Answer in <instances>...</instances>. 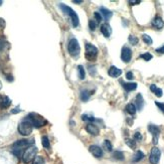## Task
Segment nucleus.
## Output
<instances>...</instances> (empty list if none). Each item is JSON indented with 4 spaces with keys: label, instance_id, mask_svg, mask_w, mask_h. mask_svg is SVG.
<instances>
[{
    "label": "nucleus",
    "instance_id": "nucleus-1",
    "mask_svg": "<svg viewBox=\"0 0 164 164\" xmlns=\"http://www.w3.org/2000/svg\"><path fill=\"white\" fill-rule=\"evenodd\" d=\"M34 143L33 139H22V140H17L12 146V152L13 154L16 155L17 157H22L23 153L25 152V150L32 146Z\"/></svg>",
    "mask_w": 164,
    "mask_h": 164
},
{
    "label": "nucleus",
    "instance_id": "nucleus-2",
    "mask_svg": "<svg viewBox=\"0 0 164 164\" xmlns=\"http://www.w3.org/2000/svg\"><path fill=\"white\" fill-rule=\"evenodd\" d=\"M25 120L29 121L31 124H32L33 127H36V128H40L44 126L45 124H47V121H45V119L40 116V115H38L36 113H30L26 116Z\"/></svg>",
    "mask_w": 164,
    "mask_h": 164
},
{
    "label": "nucleus",
    "instance_id": "nucleus-3",
    "mask_svg": "<svg viewBox=\"0 0 164 164\" xmlns=\"http://www.w3.org/2000/svg\"><path fill=\"white\" fill-rule=\"evenodd\" d=\"M60 8L65 13V14H68L69 17H71L73 26L76 27V26L79 25V23H80V21H79V16H78V14H76V13L75 12V10H73L71 7H69V6L62 4V3H61V4H60Z\"/></svg>",
    "mask_w": 164,
    "mask_h": 164
},
{
    "label": "nucleus",
    "instance_id": "nucleus-4",
    "mask_svg": "<svg viewBox=\"0 0 164 164\" xmlns=\"http://www.w3.org/2000/svg\"><path fill=\"white\" fill-rule=\"evenodd\" d=\"M68 50L69 54L72 55V57H78L80 54V51H81V47H80L79 41L76 38H71L69 41L68 44Z\"/></svg>",
    "mask_w": 164,
    "mask_h": 164
},
{
    "label": "nucleus",
    "instance_id": "nucleus-5",
    "mask_svg": "<svg viewBox=\"0 0 164 164\" xmlns=\"http://www.w3.org/2000/svg\"><path fill=\"white\" fill-rule=\"evenodd\" d=\"M36 153H37V148L35 147V146H30V147H28L26 150H25V152L23 153V155H22V161L24 163H29L30 161H32V160L35 158V155H36Z\"/></svg>",
    "mask_w": 164,
    "mask_h": 164
},
{
    "label": "nucleus",
    "instance_id": "nucleus-6",
    "mask_svg": "<svg viewBox=\"0 0 164 164\" xmlns=\"http://www.w3.org/2000/svg\"><path fill=\"white\" fill-rule=\"evenodd\" d=\"M33 126L32 124L30 123L29 121H27L24 119L22 122H20L18 125V132L19 134H21L23 136H28L31 132H32Z\"/></svg>",
    "mask_w": 164,
    "mask_h": 164
},
{
    "label": "nucleus",
    "instance_id": "nucleus-7",
    "mask_svg": "<svg viewBox=\"0 0 164 164\" xmlns=\"http://www.w3.org/2000/svg\"><path fill=\"white\" fill-rule=\"evenodd\" d=\"M85 48H86V58H88L89 61L93 62L94 60H96L97 55H98V48L92 43H87L85 44Z\"/></svg>",
    "mask_w": 164,
    "mask_h": 164
},
{
    "label": "nucleus",
    "instance_id": "nucleus-8",
    "mask_svg": "<svg viewBox=\"0 0 164 164\" xmlns=\"http://www.w3.org/2000/svg\"><path fill=\"white\" fill-rule=\"evenodd\" d=\"M160 156H161V151L160 149L157 147H153L151 152H150V156H149V161L151 164H158L159 160H160Z\"/></svg>",
    "mask_w": 164,
    "mask_h": 164
},
{
    "label": "nucleus",
    "instance_id": "nucleus-9",
    "mask_svg": "<svg viewBox=\"0 0 164 164\" xmlns=\"http://www.w3.org/2000/svg\"><path fill=\"white\" fill-rule=\"evenodd\" d=\"M148 130H149V132L153 136V144L156 145L157 143H158V138H159V135H160V129H159V127L156 126V125L150 124L149 126H148Z\"/></svg>",
    "mask_w": 164,
    "mask_h": 164
},
{
    "label": "nucleus",
    "instance_id": "nucleus-10",
    "mask_svg": "<svg viewBox=\"0 0 164 164\" xmlns=\"http://www.w3.org/2000/svg\"><path fill=\"white\" fill-rule=\"evenodd\" d=\"M121 58L124 62H129L132 58V50L127 47H124L121 51Z\"/></svg>",
    "mask_w": 164,
    "mask_h": 164
},
{
    "label": "nucleus",
    "instance_id": "nucleus-11",
    "mask_svg": "<svg viewBox=\"0 0 164 164\" xmlns=\"http://www.w3.org/2000/svg\"><path fill=\"white\" fill-rule=\"evenodd\" d=\"M101 32L105 37H110L111 34H112V28H111L109 23H103L101 25Z\"/></svg>",
    "mask_w": 164,
    "mask_h": 164
},
{
    "label": "nucleus",
    "instance_id": "nucleus-12",
    "mask_svg": "<svg viewBox=\"0 0 164 164\" xmlns=\"http://www.w3.org/2000/svg\"><path fill=\"white\" fill-rule=\"evenodd\" d=\"M90 152L92 153V154L97 157V158H101V157L103 156V150L101 147L97 145H92L90 146Z\"/></svg>",
    "mask_w": 164,
    "mask_h": 164
},
{
    "label": "nucleus",
    "instance_id": "nucleus-13",
    "mask_svg": "<svg viewBox=\"0 0 164 164\" xmlns=\"http://www.w3.org/2000/svg\"><path fill=\"white\" fill-rule=\"evenodd\" d=\"M86 130L88 131V133H90L91 135H94V136L99 135V133H100V129L97 127V125L93 124V123H89L87 125Z\"/></svg>",
    "mask_w": 164,
    "mask_h": 164
},
{
    "label": "nucleus",
    "instance_id": "nucleus-14",
    "mask_svg": "<svg viewBox=\"0 0 164 164\" xmlns=\"http://www.w3.org/2000/svg\"><path fill=\"white\" fill-rule=\"evenodd\" d=\"M108 75L112 76V78H118V76H120L122 75V69H118L115 65H112V67H110L109 69H108Z\"/></svg>",
    "mask_w": 164,
    "mask_h": 164
},
{
    "label": "nucleus",
    "instance_id": "nucleus-15",
    "mask_svg": "<svg viewBox=\"0 0 164 164\" xmlns=\"http://www.w3.org/2000/svg\"><path fill=\"white\" fill-rule=\"evenodd\" d=\"M152 26L155 27L156 29H161L164 26V21L160 16H156L154 19L152 20Z\"/></svg>",
    "mask_w": 164,
    "mask_h": 164
},
{
    "label": "nucleus",
    "instance_id": "nucleus-16",
    "mask_svg": "<svg viewBox=\"0 0 164 164\" xmlns=\"http://www.w3.org/2000/svg\"><path fill=\"white\" fill-rule=\"evenodd\" d=\"M100 11H101V15L104 17L105 20H109L113 15V12L110 11L109 9L105 8V7H100Z\"/></svg>",
    "mask_w": 164,
    "mask_h": 164
},
{
    "label": "nucleus",
    "instance_id": "nucleus-17",
    "mask_svg": "<svg viewBox=\"0 0 164 164\" xmlns=\"http://www.w3.org/2000/svg\"><path fill=\"white\" fill-rule=\"evenodd\" d=\"M150 90H151V92L152 93H154L155 94V96L156 97H158V98H161L163 96V91L160 89V88H157L156 85H154V84H152L151 86H150Z\"/></svg>",
    "mask_w": 164,
    "mask_h": 164
},
{
    "label": "nucleus",
    "instance_id": "nucleus-18",
    "mask_svg": "<svg viewBox=\"0 0 164 164\" xmlns=\"http://www.w3.org/2000/svg\"><path fill=\"white\" fill-rule=\"evenodd\" d=\"M124 89L128 91V92H131V91H134L137 89V84L136 83H123Z\"/></svg>",
    "mask_w": 164,
    "mask_h": 164
},
{
    "label": "nucleus",
    "instance_id": "nucleus-19",
    "mask_svg": "<svg viewBox=\"0 0 164 164\" xmlns=\"http://www.w3.org/2000/svg\"><path fill=\"white\" fill-rule=\"evenodd\" d=\"M136 105H137V109L138 110H142L143 105H144V101H143V97L141 94H138L137 97H136Z\"/></svg>",
    "mask_w": 164,
    "mask_h": 164
},
{
    "label": "nucleus",
    "instance_id": "nucleus-20",
    "mask_svg": "<svg viewBox=\"0 0 164 164\" xmlns=\"http://www.w3.org/2000/svg\"><path fill=\"white\" fill-rule=\"evenodd\" d=\"M93 92H89L88 90H83L81 93V99L83 102H87L90 99V96L92 95Z\"/></svg>",
    "mask_w": 164,
    "mask_h": 164
},
{
    "label": "nucleus",
    "instance_id": "nucleus-21",
    "mask_svg": "<svg viewBox=\"0 0 164 164\" xmlns=\"http://www.w3.org/2000/svg\"><path fill=\"white\" fill-rule=\"evenodd\" d=\"M126 111L130 115H135L136 111H137V108H136L134 104H128L126 106Z\"/></svg>",
    "mask_w": 164,
    "mask_h": 164
},
{
    "label": "nucleus",
    "instance_id": "nucleus-22",
    "mask_svg": "<svg viewBox=\"0 0 164 164\" xmlns=\"http://www.w3.org/2000/svg\"><path fill=\"white\" fill-rule=\"evenodd\" d=\"M143 158H144V153L139 150V151L136 152V154L134 155L133 162H139V161H140V160H142Z\"/></svg>",
    "mask_w": 164,
    "mask_h": 164
},
{
    "label": "nucleus",
    "instance_id": "nucleus-23",
    "mask_svg": "<svg viewBox=\"0 0 164 164\" xmlns=\"http://www.w3.org/2000/svg\"><path fill=\"white\" fill-rule=\"evenodd\" d=\"M103 147L104 149H106V151L108 152H111L113 150V145H112V143L110 142V140H105L103 143Z\"/></svg>",
    "mask_w": 164,
    "mask_h": 164
},
{
    "label": "nucleus",
    "instance_id": "nucleus-24",
    "mask_svg": "<svg viewBox=\"0 0 164 164\" xmlns=\"http://www.w3.org/2000/svg\"><path fill=\"white\" fill-rule=\"evenodd\" d=\"M10 104H11V100H10L8 97H4V100H3L2 104L0 105V107H1L2 109H5V108H8L10 106Z\"/></svg>",
    "mask_w": 164,
    "mask_h": 164
},
{
    "label": "nucleus",
    "instance_id": "nucleus-25",
    "mask_svg": "<svg viewBox=\"0 0 164 164\" xmlns=\"http://www.w3.org/2000/svg\"><path fill=\"white\" fill-rule=\"evenodd\" d=\"M78 73H79V78L81 79V80H84L85 79V76H86V72H85V69H84V67L83 65H80L79 67H78Z\"/></svg>",
    "mask_w": 164,
    "mask_h": 164
},
{
    "label": "nucleus",
    "instance_id": "nucleus-26",
    "mask_svg": "<svg viewBox=\"0 0 164 164\" xmlns=\"http://www.w3.org/2000/svg\"><path fill=\"white\" fill-rule=\"evenodd\" d=\"M82 119H83V121H87V122H89V123H92V122L95 121V117L90 116L88 114H84V115H82Z\"/></svg>",
    "mask_w": 164,
    "mask_h": 164
},
{
    "label": "nucleus",
    "instance_id": "nucleus-27",
    "mask_svg": "<svg viewBox=\"0 0 164 164\" xmlns=\"http://www.w3.org/2000/svg\"><path fill=\"white\" fill-rule=\"evenodd\" d=\"M142 39H143V41H144L146 44H148V45L152 44V43H153L152 38L150 37L148 34H142Z\"/></svg>",
    "mask_w": 164,
    "mask_h": 164
},
{
    "label": "nucleus",
    "instance_id": "nucleus-28",
    "mask_svg": "<svg viewBox=\"0 0 164 164\" xmlns=\"http://www.w3.org/2000/svg\"><path fill=\"white\" fill-rule=\"evenodd\" d=\"M113 157L117 160H123L124 159V154H123V152H121V151H115L114 154H113Z\"/></svg>",
    "mask_w": 164,
    "mask_h": 164
},
{
    "label": "nucleus",
    "instance_id": "nucleus-29",
    "mask_svg": "<svg viewBox=\"0 0 164 164\" xmlns=\"http://www.w3.org/2000/svg\"><path fill=\"white\" fill-rule=\"evenodd\" d=\"M41 140H43V146L44 148L48 149V148L50 147V140H48V138L47 137V136H43V139H41Z\"/></svg>",
    "mask_w": 164,
    "mask_h": 164
},
{
    "label": "nucleus",
    "instance_id": "nucleus-30",
    "mask_svg": "<svg viewBox=\"0 0 164 164\" xmlns=\"http://www.w3.org/2000/svg\"><path fill=\"white\" fill-rule=\"evenodd\" d=\"M140 58H143L144 61H146V62H149L150 60H152V54H150V52H145V54H141L140 55Z\"/></svg>",
    "mask_w": 164,
    "mask_h": 164
},
{
    "label": "nucleus",
    "instance_id": "nucleus-31",
    "mask_svg": "<svg viewBox=\"0 0 164 164\" xmlns=\"http://www.w3.org/2000/svg\"><path fill=\"white\" fill-rule=\"evenodd\" d=\"M125 142H126V144L132 149H134L136 147V141L134 140V139H126V141Z\"/></svg>",
    "mask_w": 164,
    "mask_h": 164
},
{
    "label": "nucleus",
    "instance_id": "nucleus-32",
    "mask_svg": "<svg viewBox=\"0 0 164 164\" xmlns=\"http://www.w3.org/2000/svg\"><path fill=\"white\" fill-rule=\"evenodd\" d=\"M32 164H45L44 160L41 156H36L35 158L32 160Z\"/></svg>",
    "mask_w": 164,
    "mask_h": 164
},
{
    "label": "nucleus",
    "instance_id": "nucleus-33",
    "mask_svg": "<svg viewBox=\"0 0 164 164\" xmlns=\"http://www.w3.org/2000/svg\"><path fill=\"white\" fill-rule=\"evenodd\" d=\"M138 38L136 37V36H133V35H130L129 36V43H130L131 44H133V45H136L138 43Z\"/></svg>",
    "mask_w": 164,
    "mask_h": 164
},
{
    "label": "nucleus",
    "instance_id": "nucleus-34",
    "mask_svg": "<svg viewBox=\"0 0 164 164\" xmlns=\"http://www.w3.org/2000/svg\"><path fill=\"white\" fill-rule=\"evenodd\" d=\"M96 26H97V23L94 21L93 19H90V21H89V27H90V29H91V30H95V29H96Z\"/></svg>",
    "mask_w": 164,
    "mask_h": 164
},
{
    "label": "nucleus",
    "instance_id": "nucleus-35",
    "mask_svg": "<svg viewBox=\"0 0 164 164\" xmlns=\"http://www.w3.org/2000/svg\"><path fill=\"white\" fill-rule=\"evenodd\" d=\"M94 17H95L97 22H101V20H102V15H101L100 12H95V13H94Z\"/></svg>",
    "mask_w": 164,
    "mask_h": 164
},
{
    "label": "nucleus",
    "instance_id": "nucleus-36",
    "mask_svg": "<svg viewBox=\"0 0 164 164\" xmlns=\"http://www.w3.org/2000/svg\"><path fill=\"white\" fill-rule=\"evenodd\" d=\"M142 139V135L139 133V132H136L135 135H134V140L135 141H140Z\"/></svg>",
    "mask_w": 164,
    "mask_h": 164
},
{
    "label": "nucleus",
    "instance_id": "nucleus-37",
    "mask_svg": "<svg viewBox=\"0 0 164 164\" xmlns=\"http://www.w3.org/2000/svg\"><path fill=\"white\" fill-rule=\"evenodd\" d=\"M155 105L157 107L159 108L160 111H162V112L164 113V104L163 103H159V102H155Z\"/></svg>",
    "mask_w": 164,
    "mask_h": 164
},
{
    "label": "nucleus",
    "instance_id": "nucleus-38",
    "mask_svg": "<svg viewBox=\"0 0 164 164\" xmlns=\"http://www.w3.org/2000/svg\"><path fill=\"white\" fill-rule=\"evenodd\" d=\"M126 78H127L128 80H133V78H134L133 73H132V72H128L127 74H126Z\"/></svg>",
    "mask_w": 164,
    "mask_h": 164
},
{
    "label": "nucleus",
    "instance_id": "nucleus-39",
    "mask_svg": "<svg viewBox=\"0 0 164 164\" xmlns=\"http://www.w3.org/2000/svg\"><path fill=\"white\" fill-rule=\"evenodd\" d=\"M156 52H159V54H164V45L159 48H156Z\"/></svg>",
    "mask_w": 164,
    "mask_h": 164
},
{
    "label": "nucleus",
    "instance_id": "nucleus-40",
    "mask_svg": "<svg viewBox=\"0 0 164 164\" xmlns=\"http://www.w3.org/2000/svg\"><path fill=\"white\" fill-rule=\"evenodd\" d=\"M140 2H141L140 0H137V1H136V0H135V1H131V0H130V1H129V3H130L131 5H136V4H138V3H140Z\"/></svg>",
    "mask_w": 164,
    "mask_h": 164
},
{
    "label": "nucleus",
    "instance_id": "nucleus-41",
    "mask_svg": "<svg viewBox=\"0 0 164 164\" xmlns=\"http://www.w3.org/2000/svg\"><path fill=\"white\" fill-rule=\"evenodd\" d=\"M3 47H4V43H3V41H1V40H0V50H1Z\"/></svg>",
    "mask_w": 164,
    "mask_h": 164
},
{
    "label": "nucleus",
    "instance_id": "nucleus-42",
    "mask_svg": "<svg viewBox=\"0 0 164 164\" xmlns=\"http://www.w3.org/2000/svg\"><path fill=\"white\" fill-rule=\"evenodd\" d=\"M20 109H18V108H15V110H12V113H17V112H20Z\"/></svg>",
    "mask_w": 164,
    "mask_h": 164
},
{
    "label": "nucleus",
    "instance_id": "nucleus-43",
    "mask_svg": "<svg viewBox=\"0 0 164 164\" xmlns=\"http://www.w3.org/2000/svg\"><path fill=\"white\" fill-rule=\"evenodd\" d=\"M3 100H4V97H3V96H1V95H0V105H1V104H2V102H3Z\"/></svg>",
    "mask_w": 164,
    "mask_h": 164
},
{
    "label": "nucleus",
    "instance_id": "nucleus-44",
    "mask_svg": "<svg viewBox=\"0 0 164 164\" xmlns=\"http://www.w3.org/2000/svg\"><path fill=\"white\" fill-rule=\"evenodd\" d=\"M74 2L75 3H82L83 1H82V0H74Z\"/></svg>",
    "mask_w": 164,
    "mask_h": 164
},
{
    "label": "nucleus",
    "instance_id": "nucleus-45",
    "mask_svg": "<svg viewBox=\"0 0 164 164\" xmlns=\"http://www.w3.org/2000/svg\"><path fill=\"white\" fill-rule=\"evenodd\" d=\"M0 89H1V83H0Z\"/></svg>",
    "mask_w": 164,
    "mask_h": 164
}]
</instances>
